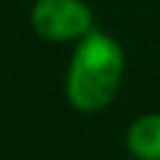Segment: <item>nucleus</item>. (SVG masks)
Instances as JSON below:
<instances>
[{
    "label": "nucleus",
    "mask_w": 160,
    "mask_h": 160,
    "mask_svg": "<svg viewBox=\"0 0 160 160\" xmlns=\"http://www.w3.org/2000/svg\"><path fill=\"white\" fill-rule=\"evenodd\" d=\"M124 79V51L121 45L98 31L79 39V48L68 68V98L82 112H96L107 107Z\"/></svg>",
    "instance_id": "nucleus-1"
},
{
    "label": "nucleus",
    "mask_w": 160,
    "mask_h": 160,
    "mask_svg": "<svg viewBox=\"0 0 160 160\" xmlns=\"http://www.w3.org/2000/svg\"><path fill=\"white\" fill-rule=\"evenodd\" d=\"M31 28L51 42L82 39L93 31V11L84 0H37Z\"/></svg>",
    "instance_id": "nucleus-2"
},
{
    "label": "nucleus",
    "mask_w": 160,
    "mask_h": 160,
    "mask_svg": "<svg viewBox=\"0 0 160 160\" xmlns=\"http://www.w3.org/2000/svg\"><path fill=\"white\" fill-rule=\"evenodd\" d=\"M127 149L138 160H160V115H141L127 129Z\"/></svg>",
    "instance_id": "nucleus-3"
}]
</instances>
